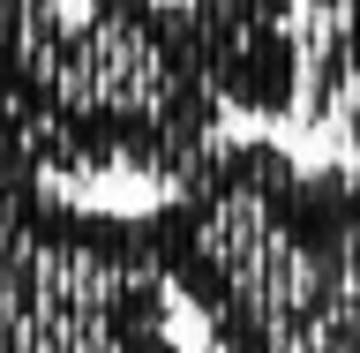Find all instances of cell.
<instances>
[{"mask_svg":"<svg viewBox=\"0 0 360 353\" xmlns=\"http://www.w3.org/2000/svg\"><path fill=\"white\" fill-rule=\"evenodd\" d=\"M173 301L210 353H360V173L240 135L143 211Z\"/></svg>","mask_w":360,"mask_h":353,"instance_id":"1","label":"cell"},{"mask_svg":"<svg viewBox=\"0 0 360 353\" xmlns=\"http://www.w3.org/2000/svg\"><path fill=\"white\" fill-rule=\"evenodd\" d=\"M218 113L173 0H0V180H173Z\"/></svg>","mask_w":360,"mask_h":353,"instance_id":"2","label":"cell"},{"mask_svg":"<svg viewBox=\"0 0 360 353\" xmlns=\"http://www.w3.org/2000/svg\"><path fill=\"white\" fill-rule=\"evenodd\" d=\"M143 211L0 180V353H188Z\"/></svg>","mask_w":360,"mask_h":353,"instance_id":"3","label":"cell"},{"mask_svg":"<svg viewBox=\"0 0 360 353\" xmlns=\"http://www.w3.org/2000/svg\"><path fill=\"white\" fill-rule=\"evenodd\" d=\"M195 30L202 83L240 120H285L300 98V30L292 0H180Z\"/></svg>","mask_w":360,"mask_h":353,"instance_id":"4","label":"cell"}]
</instances>
